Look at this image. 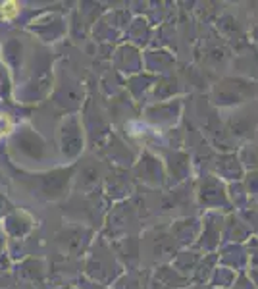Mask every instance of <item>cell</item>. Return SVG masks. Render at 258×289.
<instances>
[{"mask_svg": "<svg viewBox=\"0 0 258 289\" xmlns=\"http://www.w3.org/2000/svg\"><path fill=\"white\" fill-rule=\"evenodd\" d=\"M17 14H19V4H17L16 0H6V2L0 4V17H2V19L10 22V19H14Z\"/></svg>", "mask_w": 258, "mask_h": 289, "instance_id": "1", "label": "cell"}, {"mask_svg": "<svg viewBox=\"0 0 258 289\" xmlns=\"http://www.w3.org/2000/svg\"><path fill=\"white\" fill-rule=\"evenodd\" d=\"M10 131H12V120H10V116H0V139L4 135H8Z\"/></svg>", "mask_w": 258, "mask_h": 289, "instance_id": "2", "label": "cell"}]
</instances>
